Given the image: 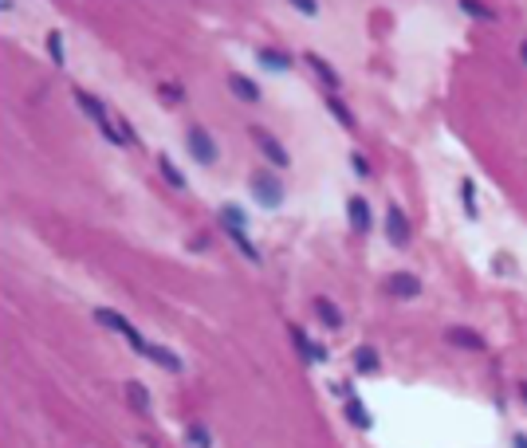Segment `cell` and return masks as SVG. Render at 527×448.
Masks as SVG:
<instances>
[{"label":"cell","instance_id":"obj_1","mask_svg":"<svg viewBox=\"0 0 527 448\" xmlns=\"http://www.w3.org/2000/svg\"><path fill=\"white\" fill-rule=\"evenodd\" d=\"M75 102H79V107L91 114V118H95V126L102 130V138H107V142H114V145H134V130L126 126V118L114 122L111 114H107V107H102L95 95H87L83 87H75Z\"/></svg>","mask_w":527,"mask_h":448},{"label":"cell","instance_id":"obj_2","mask_svg":"<svg viewBox=\"0 0 527 448\" xmlns=\"http://www.w3.org/2000/svg\"><path fill=\"white\" fill-rule=\"evenodd\" d=\"M95 323H102L107 330H118V334H123V339L130 342L138 354H146V350H150V342L142 339V330H138L130 319H123L118 311H111V307H98V311H95Z\"/></svg>","mask_w":527,"mask_h":448},{"label":"cell","instance_id":"obj_3","mask_svg":"<svg viewBox=\"0 0 527 448\" xmlns=\"http://www.w3.org/2000/svg\"><path fill=\"white\" fill-rule=\"evenodd\" d=\"M252 193H256V201L264 208L283 205V185L276 181V173H256V177H252Z\"/></svg>","mask_w":527,"mask_h":448},{"label":"cell","instance_id":"obj_4","mask_svg":"<svg viewBox=\"0 0 527 448\" xmlns=\"http://www.w3.org/2000/svg\"><path fill=\"white\" fill-rule=\"evenodd\" d=\"M185 145H189V154H193L201 165H213L217 161V142L208 138L201 126H189V134H185Z\"/></svg>","mask_w":527,"mask_h":448},{"label":"cell","instance_id":"obj_5","mask_svg":"<svg viewBox=\"0 0 527 448\" xmlns=\"http://www.w3.org/2000/svg\"><path fill=\"white\" fill-rule=\"evenodd\" d=\"M386 295H393V299H417L421 295V279L413 271H393L386 279Z\"/></svg>","mask_w":527,"mask_h":448},{"label":"cell","instance_id":"obj_6","mask_svg":"<svg viewBox=\"0 0 527 448\" xmlns=\"http://www.w3.org/2000/svg\"><path fill=\"white\" fill-rule=\"evenodd\" d=\"M252 138H256V145L268 154L271 161H276V165H280V170H287V165H292V154L280 145V138H276V134H268V130H260V126H256V130H252Z\"/></svg>","mask_w":527,"mask_h":448},{"label":"cell","instance_id":"obj_7","mask_svg":"<svg viewBox=\"0 0 527 448\" xmlns=\"http://www.w3.org/2000/svg\"><path fill=\"white\" fill-rule=\"evenodd\" d=\"M287 334H292L295 350H299V358H303V362H307V358H311V362H327V346H319V342H311V339L303 334V330L295 327V323L287 327Z\"/></svg>","mask_w":527,"mask_h":448},{"label":"cell","instance_id":"obj_8","mask_svg":"<svg viewBox=\"0 0 527 448\" xmlns=\"http://www.w3.org/2000/svg\"><path fill=\"white\" fill-rule=\"evenodd\" d=\"M386 236H390L393 248H405V244H409V220L402 217V208L398 205L386 213Z\"/></svg>","mask_w":527,"mask_h":448},{"label":"cell","instance_id":"obj_9","mask_svg":"<svg viewBox=\"0 0 527 448\" xmlns=\"http://www.w3.org/2000/svg\"><path fill=\"white\" fill-rule=\"evenodd\" d=\"M445 339L453 342V346H461V350H476V354L488 350V342L480 339L476 330H468V327H449L445 330Z\"/></svg>","mask_w":527,"mask_h":448},{"label":"cell","instance_id":"obj_10","mask_svg":"<svg viewBox=\"0 0 527 448\" xmlns=\"http://www.w3.org/2000/svg\"><path fill=\"white\" fill-rule=\"evenodd\" d=\"M334 393H343V401H346V421L355 424V429H370V413H366V405H362V401L355 397V393H350V389H339L334 386Z\"/></svg>","mask_w":527,"mask_h":448},{"label":"cell","instance_id":"obj_11","mask_svg":"<svg viewBox=\"0 0 527 448\" xmlns=\"http://www.w3.org/2000/svg\"><path fill=\"white\" fill-rule=\"evenodd\" d=\"M346 213H350V229H355L358 236H366V232H370V205H366V197H350V201H346Z\"/></svg>","mask_w":527,"mask_h":448},{"label":"cell","instance_id":"obj_12","mask_svg":"<svg viewBox=\"0 0 527 448\" xmlns=\"http://www.w3.org/2000/svg\"><path fill=\"white\" fill-rule=\"evenodd\" d=\"M307 67H311V71L319 75V79H323L327 87H339V83H343V75L334 71V67H331L327 60H323V55H307Z\"/></svg>","mask_w":527,"mask_h":448},{"label":"cell","instance_id":"obj_13","mask_svg":"<svg viewBox=\"0 0 527 448\" xmlns=\"http://www.w3.org/2000/svg\"><path fill=\"white\" fill-rule=\"evenodd\" d=\"M315 315H319V319H323V323H327L331 330H339V327H343V311H339V307H334L331 299H327V295H319V299H315Z\"/></svg>","mask_w":527,"mask_h":448},{"label":"cell","instance_id":"obj_14","mask_svg":"<svg viewBox=\"0 0 527 448\" xmlns=\"http://www.w3.org/2000/svg\"><path fill=\"white\" fill-rule=\"evenodd\" d=\"M229 87H233L236 98H244V102H260V87L252 83V79H244V75H229Z\"/></svg>","mask_w":527,"mask_h":448},{"label":"cell","instance_id":"obj_15","mask_svg":"<svg viewBox=\"0 0 527 448\" xmlns=\"http://www.w3.org/2000/svg\"><path fill=\"white\" fill-rule=\"evenodd\" d=\"M229 240L236 244V248H240V252L248 256V260H252V264H260V248L252 240H248V229H229Z\"/></svg>","mask_w":527,"mask_h":448},{"label":"cell","instance_id":"obj_16","mask_svg":"<svg viewBox=\"0 0 527 448\" xmlns=\"http://www.w3.org/2000/svg\"><path fill=\"white\" fill-rule=\"evenodd\" d=\"M355 370L358 374H374V370H378V354L370 350V346H358L355 350Z\"/></svg>","mask_w":527,"mask_h":448},{"label":"cell","instance_id":"obj_17","mask_svg":"<svg viewBox=\"0 0 527 448\" xmlns=\"http://www.w3.org/2000/svg\"><path fill=\"white\" fill-rule=\"evenodd\" d=\"M126 397H130V405L138 413H150V397H146V386L142 382H126Z\"/></svg>","mask_w":527,"mask_h":448},{"label":"cell","instance_id":"obj_18","mask_svg":"<svg viewBox=\"0 0 527 448\" xmlns=\"http://www.w3.org/2000/svg\"><path fill=\"white\" fill-rule=\"evenodd\" d=\"M260 63L264 67H276V71H292V55H283V51H260Z\"/></svg>","mask_w":527,"mask_h":448},{"label":"cell","instance_id":"obj_19","mask_svg":"<svg viewBox=\"0 0 527 448\" xmlns=\"http://www.w3.org/2000/svg\"><path fill=\"white\" fill-rule=\"evenodd\" d=\"M461 12H465V16H476V20H496V8H488V4H476V0H461Z\"/></svg>","mask_w":527,"mask_h":448},{"label":"cell","instance_id":"obj_20","mask_svg":"<svg viewBox=\"0 0 527 448\" xmlns=\"http://www.w3.org/2000/svg\"><path fill=\"white\" fill-rule=\"evenodd\" d=\"M461 201H465V213L476 220L480 208H476V185H472V181H461Z\"/></svg>","mask_w":527,"mask_h":448},{"label":"cell","instance_id":"obj_21","mask_svg":"<svg viewBox=\"0 0 527 448\" xmlns=\"http://www.w3.org/2000/svg\"><path fill=\"white\" fill-rule=\"evenodd\" d=\"M327 110H331L334 118L343 122L346 130H355V114H350V110H346V102H339V98H327Z\"/></svg>","mask_w":527,"mask_h":448},{"label":"cell","instance_id":"obj_22","mask_svg":"<svg viewBox=\"0 0 527 448\" xmlns=\"http://www.w3.org/2000/svg\"><path fill=\"white\" fill-rule=\"evenodd\" d=\"M158 165H161V173H166V181H170L173 189H185V177H181V173H177V165H173V161L166 158V154H161V158H158Z\"/></svg>","mask_w":527,"mask_h":448},{"label":"cell","instance_id":"obj_23","mask_svg":"<svg viewBox=\"0 0 527 448\" xmlns=\"http://www.w3.org/2000/svg\"><path fill=\"white\" fill-rule=\"evenodd\" d=\"M221 217H224V224H229V229H248L244 213H240L236 205H224V208H221Z\"/></svg>","mask_w":527,"mask_h":448},{"label":"cell","instance_id":"obj_24","mask_svg":"<svg viewBox=\"0 0 527 448\" xmlns=\"http://www.w3.org/2000/svg\"><path fill=\"white\" fill-rule=\"evenodd\" d=\"M189 440H193L197 448H213V440H208V433H205V424H193V429H189Z\"/></svg>","mask_w":527,"mask_h":448},{"label":"cell","instance_id":"obj_25","mask_svg":"<svg viewBox=\"0 0 527 448\" xmlns=\"http://www.w3.org/2000/svg\"><path fill=\"white\" fill-rule=\"evenodd\" d=\"M48 51H51V60H55V63H63V36H60V32H51V36H48Z\"/></svg>","mask_w":527,"mask_h":448},{"label":"cell","instance_id":"obj_26","mask_svg":"<svg viewBox=\"0 0 527 448\" xmlns=\"http://www.w3.org/2000/svg\"><path fill=\"white\" fill-rule=\"evenodd\" d=\"M350 165H355V173H358V177H370V161L362 158V154H355V158H350Z\"/></svg>","mask_w":527,"mask_h":448},{"label":"cell","instance_id":"obj_27","mask_svg":"<svg viewBox=\"0 0 527 448\" xmlns=\"http://www.w3.org/2000/svg\"><path fill=\"white\" fill-rule=\"evenodd\" d=\"M295 8H299V12H307V16L319 12V4H315V0H295Z\"/></svg>","mask_w":527,"mask_h":448},{"label":"cell","instance_id":"obj_28","mask_svg":"<svg viewBox=\"0 0 527 448\" xmlns=\"http://www.w3.org/2000/svg\"><path fill=\"white\" fill-rule=\"evenodd\" d=\"M512 445H515V448H527V436L519 433V436H515V440H512Z\"/></svg>","mask_w":527,"mask_h":448},{"label":"cell","instance_id":"obj_29","mask_svg":"<svg viewBox=\"0 0 527 448\" xmlns=\"http://www.w3.org/2000/svg\"><path fill=\"white\" fill-rule=\"evenodd\" d=\"M519 60L527 63V39H524V44H519Z\"/></svg>","mask_w":527,"mask_h":448},{"label":"cell","instance_id":"obj_30","mask_svg":"<svg viewBox=\"0 0 527 448\" xmlns=\"http://www.w3.org/2000/svg\"><path fill=\"white\" fill-rule=\"evenodd\" d=\"M519 393H524V405H527V382H524V386H519Z\"/></svg>","mask_w":527,"mask_h":448}]
</instances>
